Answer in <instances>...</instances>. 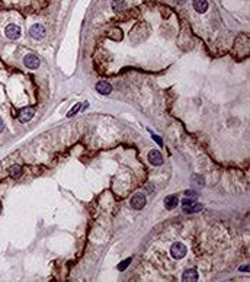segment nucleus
<instances>
[{
	"instance_id": "f257e3e1",
	"label": "nucleus",
	"mask_w": 250,
	"mask_h": 282,
	"mask_svg": "<svg viewBox=\"0 0 250 282\" xmlns=\"http://www.w3.org/2000/svg\"><path fill=\"white\" fill-rule=\"evenodd\" d=\"M186 246L182 243H173L170 247V255L173 259H182L186 256Z\"/></svg>"
},
{
	"instance_id": "f03ea898",
	"label": "nucleus",
	"mask_w": 250,
	"mask_h": 282,
	"mask_svg": "<svg viewBox=\"0 0 250 282\" xmlns=\"http://www.w3.org/2000/svg\"><path fill=\"white\" fill-rule=\"evenodd\" d=\"M29 34H31V36H32L34 39H42V38L45 36V28H44L41 23H35V25L31 26Z\"/></svg>"
},
{
	"instance_id": "7ed1b4c3",
	"label": "nucleus",
	"mask_w": 250,
	"mask_h": 282,
	"mask_svg": "<svg viewBox=\"0 0 250 282\" xmlns=\"http://www.w3.org/2000/svg\"><path fill=\"white\" fill-rule=\"evenodd\" d=\"M23 64L28 68H38L39 64H41V60L35 54H26V56L23 57Z\"/></svg>"
},
{
	"instance_id": "20e7f679",
	"label": "nucleus",
	"mask_w": 250,
	"mask_h": 282,
	"mask_svg": "<svg viewBox=\"0 0 250 282\" xmlns=\"http://www.w3.org/2000/svg\"><path fill=\"white\" fill-rule=\"evenodd\" d=\"M146 198H144V195H141V193H137V195H134L132 198H131V201H129V204H131V208H134V209H143L144 207H146Z\"/></svg>"
},
{
	"instance_id": "39448f33",
	"label": "nucleus",
	"mask_w": 250,
	"mask_h": 282,
	"mask_svg": "<svg viewBox=\"0 0 250 282\" xmlns=\"http://www.w3.org/2000/svg\"><path fill=\"white\" fill-rule=\"evenodd\" d=\"M35 115V109L32 106H26V108H22L21 112H19V121L21 122H28L34 118Z\"/></svg>"
},
{
	"instance_id": "423d86ee",
	"label": "nucleus",
	"mask_w": 250,
	"mask_h": 282,
	"mask_svg": "<svg viewBox=\"0 0 250 282\" xmlns=\"http://www.w3.org/2000/svg\"><path fill=\"white\" fill-rule=\"evenodd\" d=\"M4 34H6V36H7L9 39H18V38L21 36V28H19L18 25H15V23H10V25L6 26Z\"/></svg>"
},
{
	"instance_id": "0eeeda50",
	"label": "nucleus",
	"mask_w": 250,
	"mask_h": 282,
	"mask_svg": "<svg viewBox=\"0 0 250 282\" xmlns=\"http://www.w3.org/2000/svg\"><path fill=\"white\" fill-rule=\"evenodd\" d=\"M147 158L153 166H161V164H163V157H161L160 151H157V150H151V151H148Z\"/></svg>"
},
{
	"instance_id": "6e6552de",
	"label": "nucleus",
	"mask_w": 250,
	"mask_h": 282,
	"mask_svg": "<svg viewBox=\"0 0 250 282\" xmlns=\"http://www.w3.org/2000/svg\"><path fill=\"white\" fill-rule=\"evenodd\" d=\"M96 90L101 95H109L112 92V86L108 81H98L96 83Z\"/></svg>"
},
{
	"instance_id": "1a4fd4ad",
	"label": "nucleus",
	"mask_w": 250,
	"mask_h": 282,
	"mask_svg": "<svg viewBox=\"0 0 250 282\" xmlns=\"http://www.w3.org/2000/svg\"><path fill=\"white\" fill-rule=\"evenodd\" d=\"M182 281L183 282H196L198 281V272H196V269H188V271L183 272Z\"/></svg>"
},
{
	"instance_id": "9d476101",
	"label": "nucleus",
	"mask_w": 250,
	"mask_h": 282,
	"mask_svg": "<svg viewBox=\"0 0 250 282\" xmlns=\"http://www.w3.org/2000/svg\"><path fill=\"white\" fill-rule=\"evenodd\" d=\"M178 204H179V199H178V196H175V195H169V196H166V199H164V207H166V209H173V208H176Z\"/></svg>"
},
{
	"instance_id": "9b49d317",
	"label": "nucleus",
	"mask_w": 250,
	"mask_h": 282,
	"mask_svg": "<svg viewBox=\"0 0 250 282\" xmlns=\"http://www.w3.org/2000/svg\"><path fill=\"white\" fill-rule=\"evenodd\" d=\"M193 7L198 13H205L208 9V1L206 0H193Z\"/></svg>"
},
{
	"instance_id": "f8f14e48",
	"label": "nucleus",
	"mask_w": 250,
	"mask_h": 282,
	"mask_svg": "<svg viewBox=\"0 0 250 282\" xmlns=\"http://www.w3.org/2000/svg\"><path fill=\"white\" fill-rule=\"evenodd\" d=\"M201 209H202V205H201V204H196V202L183 207V211H185L186 214H195V212H199Z\"/></svg>"
},
{
	"instance_id": "ddd939ff",
	"label": "nucleus",
	"mask_w": 250,
	"mask_h": 282,
	"mask_svg": "<svg viewBox=\"0 0 250 282\" xmlns=\"http://www.w3.org/2000/svg\"><path fill=\"white\" fill-rule=\"evenodd\" d=\"M9 175H10L12 178H15V179L21 178V175H22V167L18 166V164H13V166L9 167Z\"/></svg>"
},
{
	"instance_id": "4468645a",
	"label": "nucleus",
	"mask_w": 250,
	"mask_h": 282,
	"mask_svg": "<svg viewBox=\"0 0 250 282\" xmlns=\"http://www.w3.org/2000/svg\"><path fill=\"white\" fill-rule=\"evenodd\" d=\"M112 7H114L115 12H119V10H122V9H125V3L122 0H114Z\"/></svg>"
},
{
	"instance_id": "2eb2a0df",
	"label": "nucleus",
	"mask_w": 250,
	"mask_h": 282,
	"mask_svg": "<svg viewBox=\"0 0 250 282\" xmlns=\"http://www.w3.org/2000/svg\"><path fill=\"white\" fill-rule=\"evenodd\" d=\"M129 263H131V258H128V259H125L124 262H121V263L118 265V269H119L121 272L125 271V269H126V266H128Z\"/></svg>"
},
{
	"instance_id": "dca6fc26",
	"label": "nucleus",
	"mask_w": 250,
	"mask_h": 282,
	"mask_svg": "<svg viewBox=\"0 0 250 282\" xmlns=\"http://www.w3.org/2000/svg\"><path fill=\"white\" fill-rule=\"evenodd\" d=\"M80 108H81V105H76V106H74V108H73V109L67 113V116H70V118H71V116H74V115L80 111Z\"/></svg>"
},
{
	"instance_id": "f3484780",
	"label": "nucleus",
	"mask_w": 250,
	"mask_h": 282,
	"mask_svg": "<svg viewBox=\"0 0 250 282\" xmlns=\"http://www.w3.org/2000/svg\"><path fill=\"white\" fill-rule=\"evenodd\" d=\"M195 202V198H185L182 201V205L185 207V205H191V204Z\"/></svg>"
},
{
	"instance_id": "a211bd4d",
	"label": "nucleus",
	"mask_w": 250,
	"mask_h": 282,
	"mask_svg": "<svg viewBox=\"0 0 250 282\" xmlns=\"http://www.w3.org/2000/svg\"><path fill=\"white\" fill-rule=\"evenodd\" d=\"M153 138H154V140H156V143H157V144H159L160 147L163 146V141H161V138H160L159 135H153Z\"/></svg>"
},
{
	"instance_id": "6ab92c4d",
	"label": "nucleus",
	"mask_w": 250,
	"mask_h": 282,
	"mask_svg": "<svg viewBox=\"0 0 250 282\" xmlns=\"http://www.w3.org/2000/svg\"><path fill=\"white\" fill-rule=\"evenodd\" d=\"M249 265H243V266H240V271L241 272H249Z\"/></svg>"
},
{
	"instance_id": "aec40b11",
	"label": "nucleus",
	"mask_w": 250,
	"mask_h": 282,
	"mask_svg": "<svg viewBox=\"0 0 250 282\" xmlns=\"http://www.w3.org/2000/svg\"><path fill=\"white\" fill-rule=\"evenodd\" d=\"M185 193H186L188 196H193V198H196V193H195V192H192V191H186Z\"/></svg>"
},
{
	"instance_id": "412c9836",
	"label": "nucleus",
	"mask_w": 250,
	"mask_h": 282,
	"mask_svg": "<svg viewBox=\"0 0 250 282\" xmlns=\"http://www.w3.org/2000/svg\"><path fill=\"white\" fill-rule=\"evenodd\" d=\"M81 108H83V109H87V108H89V102H84Z\"/></svg>"
},
{
	"instance_id": "4be33fe9",
	"label": "nucleus",
	"mask_w": 250,
	"mask_h": 282,
	"mask_svg": "<svg viewBox=\"0 0 250 282\" xmlns=\"http://www.w3.org/2000/svg\"><path fill=\"white\" fill-rule=\"evenodd\" d=\"M3 128H4V125H3V121H1V119H0V132H1V131H3Z\"/></svg>"
},
{
	"instance_id": "5701e85b",
	"label": "nucleus",
	"mask_w": 250,
	"mask_h": 282,
	"mask_svg": "<svg viewBox=\"0 0 250 282\" xmlns=\"http://www.w3.org/2000/svg\"><path fill=\"white\" fill-rule=\"evenodd\" d=\"M176 3H179V4H182V3H185V0H175Z\"/></svg>"
}]
</instances>
